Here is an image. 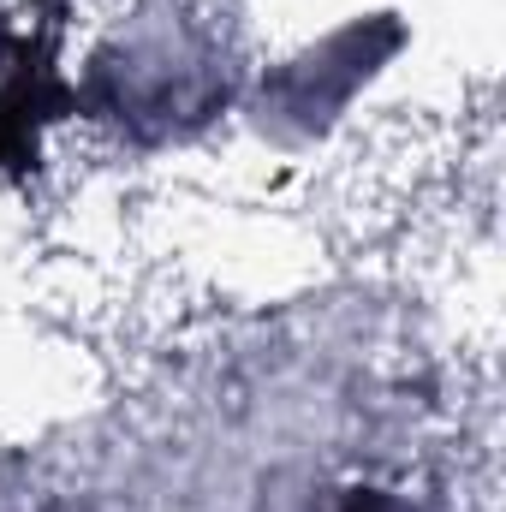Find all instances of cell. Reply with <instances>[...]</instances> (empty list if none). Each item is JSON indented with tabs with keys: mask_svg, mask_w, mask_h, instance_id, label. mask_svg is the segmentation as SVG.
<instances>
[{
	"mask_svg": "<svg viewBox=\"0 0 506 512\" xmlns=\"http://www.w3.org/2000/svg\"><path fill=\"white\" fill-rule=\"evenodd\" d=\"M316 512H399L387 495H376V489H346L340 501H328V507H316Z\"/></svg>",
	"mask_w": 506,
	"mask_h": 512,
	"instance_id": "6da1fadb",
	"label": "cell"
}]
</instances>
